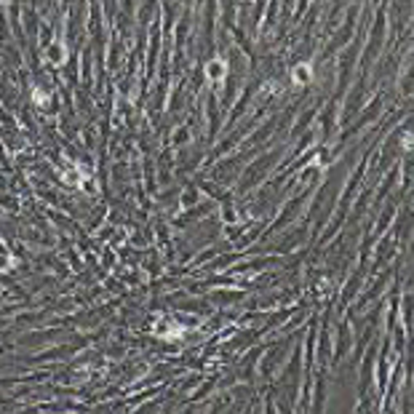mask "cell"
Wrapping results in <instances>:
<instances>
[{
    "label": "cell",
    "instance_id": "8992f818",
    "mask_svg": "<svg viewBox=\"0 0 414 414\" xmlns=\"http://www.w3.org/2000/svg\"><path fill=\"white\" fill-rule=\"evenodd\" d=\"M35 102H38V104H49V94L40 91V88H35Z\"/></svg>",
    "mask_w": 414,
    "mask_h": 414
},
{
    "label": "cell",
    "instance_id": "5b68a950",
    "mask_svg": "<svg viewBox=\"0 0 414 414\" xmlns=\"http://www.w3.org/2000/svg\"><path fill=\"white\" fill-rule=\"evenodd\" d=\"M49 59H51L54 64H59V62H62V59H64V51H62V49H59V45H56L54 51H49Z\"/></svg>",
    "mask_w": 414,
    "mask_h": 414
},
{
    "label": "cell",
    "instance_id": "277c9868",
    "mask_svg": "<svg viewBox=\"0 0 414 414\" xmlns=\"http://www.w3.org/2000/svg\"><path fill=\"white\" fill-rule=\"evenodd\" d=\"M8 257H11L8 251H0V270H11V267L16 265L14 259H8Z\"/></svg>",
    "mask_w": 414,
    "mask_h": 414
},
{
    "label": "cell",
    "instance_id": "6da1fadb",
    "mask_svg": "<svg viewBox=\"0 0 414 414\" xmlns=\"http://www.w3.org/2000/svg\"><path fill=\"white\" fill-rule=\"evenodd\" d=\"M182 326L174 321V318H158L155 324H152V334L160 337V339H176V337H182Z\"/></svg>",
    "mask_w": 414,
    "mask_h": 414
},
{
    "label": "cell",
    "instance_id": "7a4b0ae2",
    "mask_svg": "<svg viewBox=\"0 0 414 414\" xmlns=\"http://www.w3.org/2000/svg\"><path fill=\"white\" fill-rule=\"evenodd\" d=\"M206 75H209V80H222L227 75V64H224L222 59H211L206 64Z\"/></svg>",
    "mask_w": 414,
    "mask_h": 414
},
{
    "label": "cell",
    "instance_id": "3957f363",
    "mask_svg": "<svg viewBox=\"0 0 414 414\" xmlns=\"http://www.w3.org/2000/svg\"><path fill=\"white\" fill-rule=\"evenodd\" d=\"M310 64H300V67H294V73H291V78H294V83H300V86H305V83H310Z\"/></svg>",
    "mask_w": 414,
    "mask_h": 414
}]
</instances>
